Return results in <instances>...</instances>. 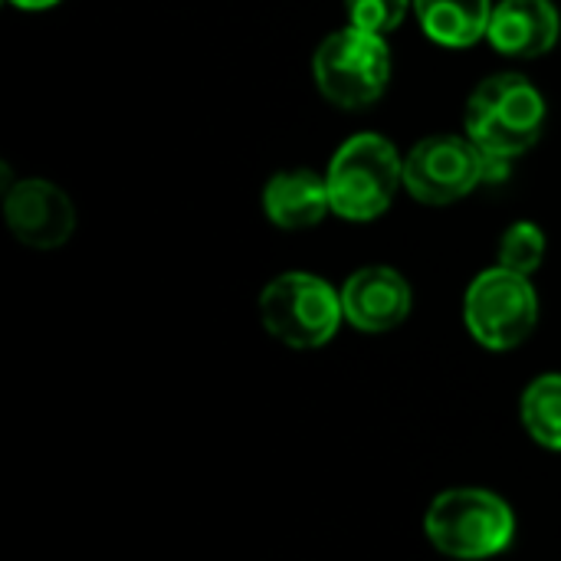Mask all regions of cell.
Here are the masks:
<instances>
[{
  "mask_svg": "<svg viewBox=\"0 0 561 561\" xmlns=\"http://www.w3.org/2000/svg\"><path fill=\"white\" fill-rule=\"evenodd\" d=\"M546 112L542 92L523 72H500L473 89L463 128L483 154L519 158L542 138Z\"/></svg>",
  "mask_w": 561,
  "mask_h": 561,
  "instance_id": "6da1fadb",
  "label": "cell"
},
{
  "mask_svg": "<svg viewBox=\"0 0 561 561\" xmlns=\"http://www.w3.org/2000/svg\"><path fill=\"white\" fill-rule=\"evenodd\" d=\"M325 184L332 214L368 224L378 220L394 204L398 187H404V158L385 135L362 131L332 154Z\"/></svg>",
  "mask_w": 561,
  "mask_h": 561,
  "instance_id": "7a4b0ae2",
  "label": "cell"
},
{
  "mask_svg": "<svg viewBox=\"0 0 561 561\" xmlns=\"http://www.w3.org/2000/svg\"><path fill=\"white\" fill-rule=\"evenodd\" d=\"M424 529L437 552L460 561H483L513 546L516 516L496 493L460 486L431 503Z\"/></svg>",
  "mask_w": 561,
  "mask_h": 561,
  "instance_id": "3957f363",
  "label": "cell"
},
{
  "mask_svg": "<svg viewBox=\"0 0 561 561\" xmlns=\"http://www.w3.org/2000/svg\"><path fill=\"white\" fill-rule=\"evenodd\" d=\"M345 319L342 293L312 273H283L260 293L263 329L289 348H322Z\"/></svg>",
  "mask_w": 561,
  "mask_h": 561,
  "instance_id": "277c9868",
  "label": "cell"
},
{
  "mask_svg": "<svg viewBox=\"0 0 561 561\" xmlns=\"http://www.w3.org/2000/svg\"><path fill=\"white\" fill-rule=\"evenodd\" d=\"M312 79L339 108L355 112L375 105L391 82V53L385 36L355 26L335 30L312 56Z\"/></svg>",
  "mask_w": 561,
  "mask_h": 561,
  "instance_id": "5b68a950",
  "label": "cell"
},
{
  "mask_svg": "<svg viewBox=\"0 0 561 561\" xmlns=\"http://www.w3.org/2000/svg\"><path fill=\"white\" fill-rule=\"evenodd\" d=\"M463 322L490 352L519 348L539 322V296L529 276L503 266L480 273L463 296Z\"/></svg>",
  "mask_w": 561,
  "mask_h": 561,
  "instance_id": "8992f818",
  "label": "cell"
},
{
  "mask_svg": "<svg viewBox=\"0 0 561 561\" xmlns=\"http://www.w3.org/2000/svg\"><path fill=\"white\" fill-rule=\"evenodd\" d=\"M486 178V154L467 135H431L404 158V187L414 201L447 207L473 194Z\"/></svg>",
  "mask_w": 561,
  "mask_h": 561,
  "instance_id": "52a82bcc",
  "label": "cell"
},
{
  "mask_svg": "<svg viewBox=\"0 0 561 561\" xmlns=\"http://www.w3.org/2000/svg\"><path fill=\"white\" fill-rule=\"evenodd\" d=\"M3 220L10 233L33 250H56L76 230V207L69 194L46 178H20L3 191Z\"/></svg>",
  "mask_w": 561,
  "mask_h": 561,
  "instance_id": "ba28073f",
  "label": "cell"
},
{
  "mask_svg": "<svg viewBox=\"0 0 561 561\" xmlns=\"http://www.w3.org/2000/svg\"><path fill=\"white\" fill-rule=\"evenodd\" d=\"M411 286L391 266H365L348 276L342 286V309L345 322L358 332H391L411 316Z\"/></svg>",
  "mask_w": 561,
  "mask_h": 561,
  "instance_id": "9c48e42d",
  "label": "cell"
},
{
  "mask_svg": "<svg viewBox=\"0 0 561 561\" xmlns=\"http://www.w3.org/2000/svg\"><path fill=\"white\" fill-rule=\"evenodd\" d=\"M561 36L559 7L552 0H500L490 16L486 39L510 59H539Z\"/></svg>",
  "mask_w": 561,
  "mask_h": 561,
  "instance_id": "30bf717a",
  "label": "cell"
},
{
  "mask_svg": "<svg viewBox=\"0 0 561 561\" xmlns=\"http://www.w3.org/2000/svg\"><path fill=\"white\" fill-rule=\"evenodd\" d=\"M263 214L279 230H309L332 214L325 174L316 171H279L263 187Z\"/></svg>",
  "mask_w": 561,
  "mask_h": 561,
  "instance_id": "8fae6325",
  "label": "cell"
},
{
  "mask_svg": "<svg viewBox=\"0 0 561 561\" xmlns=\"http://www.w3.org/2000/svg\"><path fill=\"white\" fill-rule=\"evenodd\" d=\"M493 7V0H414L424 33L447 49H467L486 39Z\"/></svg>",
  "mask_w": 561,
  "mask_h": 561,
  "instance_id": "7c38bea8",
  "label": "cell"
},
{
  "mask_svg": "<svg viewBox=\"0 0 561 561\" xmlns=\"http://www.w3.org/2000/svg\"><path fill=\"white\" fill-rule=\"evenodd\" d=\"M519 417L536 444L561 450V375H542L523 391Z\"/></svg>",
  "mask_w": 561,
  "mask_h": 561,
  "instance_id": "4fadbf2b",
  "label": "cell"
},
{
  "mask_svg": "<svg viewBox=\"0 0 561 561\" xmlns=\"http://www.w3.org/2000/svg\"><path fill=\"white\" fill-rule=\"evenodd\" d=\"M546 260V233L533 220L513 224L500 240V263L503 270H513L519 276H533Z\"/></svg>",
  "mask_w": 561,
  "mask_h": 561,
  "instance_id": "5bb4252c",
  "label": "cell"
},
{
  "mask_svg": "<svg viewBox=\"0 0 561 561\" xmlns=\"http://www.w3.org/2000/svg\"><path fill=\"white\" fill-rule=\"evenodd\" d=\"M411 7L414 0H345V16L355 30L388 36L404 23Z\"/></svg>",
  "mask_w": 561,
  "mask_h": 561,
  "instance_id": "9a60e30c",
  "label": "cell"
},
{
  "mask_svg": "<svg viewBox=\"0 0 561 561\" xmlns=\"http://www.w3.org/2000/svg\"><path fill=\"white\" fill-rule=\"evenodd\" d=\"M16 10H30V13H36V10H49V7H56L59 0H10Z\"/></svg>",
  "mask_w": 561,
  "mask_h": 561,
  "instance_id": "2e32d148",
  "label": "cell"
}]
</instances>
